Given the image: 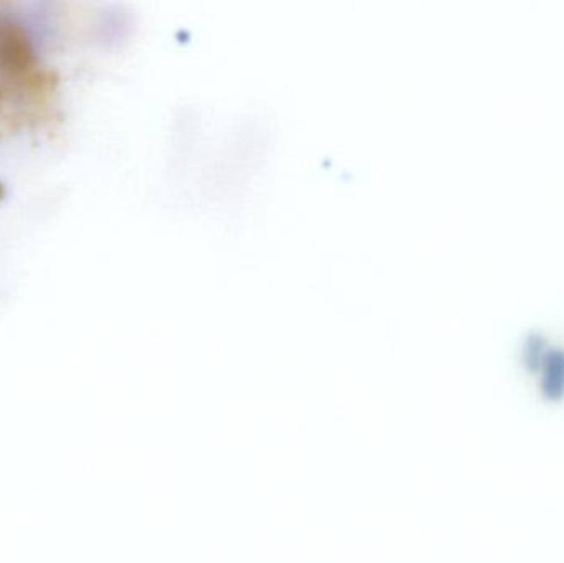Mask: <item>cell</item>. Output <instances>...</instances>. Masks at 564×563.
<instances>
[{
	"instance_id": "obj_1",
	"label": "cell",
	"mask_w": 564,
	"mask_h": 563,
	"mask_svg": "<svg viewBox=\"0 0 564 563\" xmlns=\"http://www.w3.org/2000/svg\"><path fill=\"white\" fill-rule=\"evenodd\" d=\"M541 392L548 400H561L564 397V350L553 349L546 352L541 365Z\"/></svg>"
},
{
	"instance_id": "obj_2",
	"label": "cell",
	"mask_w": 564,
	"mask_h": 563,
	"mask_svg": "<svg viewBox=\"0 0 564 563\" xmlns=\"http://www.w3.org/2000/svg\"><path fill=\"white\" fill-rule=\"evenodd\" d=\"M545 339L538 334H530L525 344V363L531 372L541 369L546 357Z\"/></svg>"
}]
</instances>
